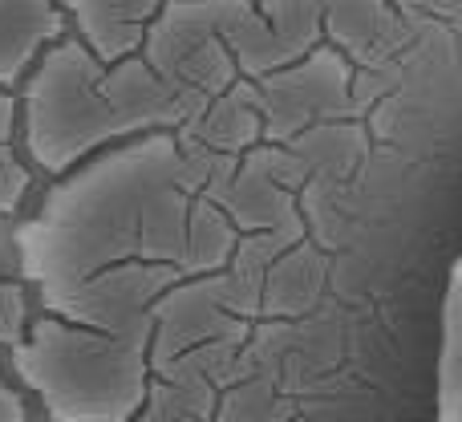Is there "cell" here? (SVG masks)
Returning a JSON list of instances; mask_svg holds the SVG:
<instances>
[{"mask_svg": "<svg viewBox=\"0 0 462 422\" xmlns=\"http://www.w3.org/2000/svg\"><path fill=\"white\" fill-rule=\"evenodd\" d=\"M49 422H134L151 402V350L37 317L8 353Z\"/></svg>", "mask_w": 462, "mask_h": 422, "instance_id": "3", "label": "cell"}, {"mask_svg": "<svg viewBox=\"0 0 462 422\" xmlns=\"http://www.w3.org/2000/svg\"><path fill=\"white\" fill-rule=\"evenodd\" d=\"M21 135V106L13 94H0V215H13L32 187V171L16 151Z\"/></svg>", "mask_w": 462, "mask_h": 422, "instance_id": "6", "label": "cell"}, {"mask_svg": "<svg viewBox=\"0 0 462 422\" xmlns=\"http://www.w3.org/2000/svg\"><path fill=\"white\" fill-rule=\"evenodd\" d=\"M29 293L21 280H0V350L13 353L29 337Z\"/></svg>", "mask_w": 462, "mask_h": 422, "instance_id": "7", "label": "cell"}, {"mask_svg": "<svg viewBox=\"0 0 462 422\" xmlns=\"http://www.w3.org/2000/svg\"><path fill=\"white\" fill-rule=\"evenodd\" d=\"M0 422H32L29 407H24L21 390H13L5 378V366H0Z\"/></svg>", "mask_w": 462, "mask_h": 422, "instance_id": "8", "label": "cell"}, {"mask_svg": "<svg viewBox=\"0 0 462 422\" xmlns=\"http://www.w3.org/2000/svg\"><path fill=\"white\" fill-rule=\"evenodd\" d=\"M13 239L41 317L151 350L162 293L195 256V211L175 135L110 146L57 179Z\"/></svg>", "mask_w": 462, "mask_h": 422, "instance_id": "1", "label": "cell"}, {"mask_svg": "<svg viewBox=\"0 0 462 422\" xmlns=\"http://www.w3.org/2000/svg\"><path fill=\"white\" fill-rule=\"evenodd\" d=\"M296 422H328V418H317V415H312V418H296Z\"/></svg>", "mask_w": 462, "mask_h": 422, "instance_id": "9", "label": "cell"}, {"mask_svg": "<svg viewBox=\"0 0 462 422\" xmlns=\"http://www.w3.org/2000/svg\"><path fill=\"white\" fill-rule=\"evenodd\" d=\"M69 37L65 5L49 0H0V94L29 81L41 57Z\"/></svg>", "mask_w": 462, "mask_h": 422, "instance_id": "4", "label": "cell"}, {"mask_svg": "<svg viewBox=\"0 0 462 422\" xmlns=\"http://www.w3.org/2000/svg\"><path fill=\"white\" fill-rule=\"evenodd\" d=\"M16 106L24 159L57 179L97 159L114 138L134 143L171 135L183 118L175 81L151 57L138 53L122 65H102L73 33L41 57Z\"/></svg>", "mask_w": 462, "mask_h": 422, "instance_id": "2", "label": "cell"}, {"mask_svg": "<svg viewBox=\"0 0 462 422\" xmlns=\"http://www.w3.org/2000/svg\"><path fill=\"white\" fill-rule=\"evenodd\" d=\"M69 33L97 57L102 65H122L138 57L151 37L162 5H65Z\"/></svg>", "mask_w": 462, "mask_h": 422, "instance_id": "5", "label": "cell"}]
</instances>
